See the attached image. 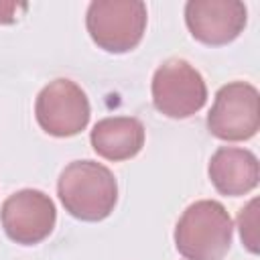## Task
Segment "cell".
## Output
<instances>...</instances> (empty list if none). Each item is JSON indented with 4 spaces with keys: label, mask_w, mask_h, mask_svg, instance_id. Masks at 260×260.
I'll return each mask as SVG.
<instances>
[{
    "label": "cell",
    "mask_w": 260,
    "mask_h": 260,
    "mask_svg": "<svg viewBox=\"0 0 260 260\" xmlns=\"http://www.w3.org/2000/svg\"><path fill=\"white\" fill-rule=\"evenodd\" d=\"M258 199H252L246 207L240 209L238 215V228H240V236L244 246L256 254L258 252Z\"/></svg>",
    "instance_id": "cell-11"
},
{
    "label": "cell",
    "mask_w": 260,
    "mask_h": 260,
    "mask_svg": "<svg viewBox=\"0 0 260 260\" xmlns=\"http://www.w3.org/2000/svg\"><path fill=\"white\" fill-rule=\"evenodd\" d=\"M207 102L201 73L185 59L165 61L152 75V104L167 118H189Z\"/></svg>",
    "instance_id": "cell-4"
},
{
    "label": "cell",
    "mask_w": 260,
    "mask_h": 260,
    "mask_svg": "<svg viewBox=\"0 0 260 260\" xmlns=\"http://www.w3.org/2000/svg\"><path fill=\"white\" fill-rule=\"evenodd\" d=\"M39 126L51 136H75L89 122V100L71 79H55L41 89L35 102Z\"/></svg>",
    "instance_id": "cell-6"
},
{
    "label": "cell",
    "mask_w": 260,
    "mask_h": 260,
    "mask_svg": "<svg viewBox=\"0 0 260 260\" xmlns=\"http://www.w3.org/2000/svg\"><path fill=\"white\" fill-rule=\"evenodd\" d=\"M93 150L106 160H128L144 146V126L132 116H110L95 122L89 134Z\"/></svg>",
    "instance_id": "cell-10"
},
{
    "label": "cell",
    "mask_w": 260,
    "mask_h": 260,
    "mask_svg": "<svg viewBox=\"0 0 260 260\" xmlns=\"http://www.w3.org/2000/svg\"><path fill=\"white\" fill-rule=\"evenodd\" d=\"M28 6L24 2H0V24H10L18 20V16Z\"/></svg>",
    "instance_id": "cell-12"
},
{
    "label": "cell",
    "mask_w": 260,
    "mask_h": 260,
    "mask_svg": "<svg viewBox=\"0 0 260 260\" xmlns=\"http://www.w3.org/2000/svg\"><path fill=\"white\" fill-rule=\"evenodd\" d=\"M0 221L12 242L35 246L53 232L57 209L47 193L39 189H22L2 203Z\"/></svg>",
    "instance_id": "cell-7"
},
{
    "label": "cell",
    "mask_w": 260,
    "mask_h": 260,
    "mask_svg": "<svg viewBox=\"0 0 260 260\" xmlns=\"http://www.w3.org/2000/svg\"><path fill=\"white\" fill-rule=\"evenodd\" d=\"M260 128L258 89L246 81H232L217 89L207 114V130L228 142L252 138Z\"/></svg>",
    "instance_id": "cell-5"
},
{
    "label": "cell",
    "mask_w": 260,
    "mask_h": 260,
    "mask_svg": "<svg viewBox=\"0 0 260 260\" xmlns=\"http://www.w3.org/2000/svg\"><path fill=\"white\" fill-rule=\"evenodd\" d=\"M232 217L219 201L191 203L177 221L175 246L187 260H221L232 246Z\"/></svg>",
    "instance_id": "cell-2"
},
{
    "label": "cell",
    "mask_w": 260,
    "mask_h": 260,
    "mask_svg": "<svg viewBox=\"0 0 260 260\" xmlns=\"http://www.w3.org/2000/svg\"><path fill=\"white\" fill-rule=\"evenodd\" d=\"M246 20L248 10L240 0H189L185 4L189 32L209 47H221L236 41Z\"/></svg>",
    "instance_id": "cell-8"
},
{
    "label": "cell",
    "mask_w": 260,
    "mask_h": 260,
    "mask_svg": "<svg viewBox=\"0 0 260 260\" xmlns=\"http://www.w3.org/2000/svg\"><path fill=\"white\" fill-rule=\"evenodd\" d=\"M209 181L221 195L238 197L256 189L260 179L258 158L248 148L221 146L209 158Z\"/></svg>",
    "instance_id": "cell-9"
},
{
    "label": "cell",
    "mask_w": 260,
    "mask_h": 260,
    "mask_svg": "<svg viewBox=\"0 0 260 260\" xmlns=\"http://www.w3.org/2000/svg\"><path fill=\"white\" fill-rule=\"evenodd\" d=\"M146 18V4L140 0H95L87 6L85 26L100 49L128 53L142 41Z\"/></svg>",
    "instance_id": "cell-3"
},
{
    "label": "cell",
    "mask_w": 260,
    "mask_h": 260,
    "mask_svg": "<svg viewBox=\"0 0 260 260\" xmlns=\"http://www.w3.org/2000/svg\"><path fill=\"white\" fill-rule=\"evenodd\" d=\"M57 193L69 215L81 221H102L116 207L118 183L102 162L73 160L59 175Z\"/></svg>",
    "instance_id": "cell-1"
}]
</instances>
